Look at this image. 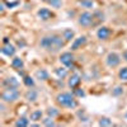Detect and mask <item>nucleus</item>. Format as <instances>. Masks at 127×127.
Segmentation results:
<instances>
[{"label":"nucleus","instance_id":"1","mask_svg":"<svg viewBox=\"0 0 127 127\" xmlns=\"http://www.w3.org/2000/svg\"><path fill=\"white\" fill-rule=\"evenodd\" d=\"M76 97L74 95V93H70V92H61L59 93L56 97H55V100L56 103L62 108H67V109H75L79 103L78 100L75 99Z\"/></svg>","mask_w":127,"mask_h":127},{"label":"nucleus","instance_id":"2","mask_svg":"<svg viewBox=\"0 0 127 127\" xmlns=\"http://www.w3.org/2000/svg\"><path fill=\"white\" fill-rule=\"evenodd\" d=\"M19 97L20 92L18 90V88H4L1 94H0L1 102L4 103H14L19 99Z\"/></svg>","mask_w":127,"mask_h":127},{"label":"nucleus","instance_id":"3","mask_svg":"<svg viewBox=\"0 0 127 127\" xmlns=\"http://www.w3.org/2000/svg\"><path fill=\"white\" fill-rule=\"evenodd\" d=\"M121 60H122V56L118 54V52H114V51H111L105 55V59H104V62L109 69H114V67H118L120 64H121Z\"/></svg>","mask_w":127,"mask_h":127},{"label":"nucleus","instance_id":"4","mask_svg":"<svg viewBox=\"0 0 127 127\" xmlns=\"http://www.w3.org/2000/svg\"><path fill=\"white\" fill-rule=\"evenodd\" d=\"M59 61L62 66H65L67 69H72L74 65H75V56H74V52L72 51L62 52L59 56Z\"/></svg>","mask_w":127,"mask_h":127},{"label":"nucleus","instance_id":"5","mask_svg":"<svg viewBox=\"0 0 127 127\" xmlns=\"http://www.w3.org/2000/svg\"><path fill=\"white\" fill-rule=\"evenodd\" d=\"M65 43H66V41H65V38H64L62 36L52 34V43H51V48H50L48 52H51V54H56V52H59L61 48H64Z\"/></svg>","mask_w":127,"mask_h":127},{"label":"nucleus","instance_id":"6","mask_svg":"<svg viewBox=\"0 0 127 127\" xmlns=\"http://www.w3.org/2000/svg\"><path fill=\"white\" fill-rule=\"evenodd\" d=\"M94 22V14L85 10L78 17V24L81 27H90Z\"/></svg>","mask_w":127,"mask_h":127},{"label":"nucleus","instance_id":"7","mask_svg":"<svg viewBox=\"0 0 127 127\" xmlns=\"http://www.w3.org/2000/svg\"><path fill=\"white\" fill-rule=\"evenodd\" d=\"M87 42H88V38L87 36H80V37H76V38H74V41L71 42V47L70 50L72 52H75L78 50H80L81 47H84L87 45Z\"/></svg>","mask_w":127,"mask_h":127},{"label":"nucleus","instance_id":"8","mask_svg":"<svg viewBox=\"0 0 127 127\" xmlns=\"http://www.w3.org/2000/svg\"><path fill=\"white\" fill-rule=\"evenodd\" d=\"M80 83H81V75L78 74V72H74L67 79V88L75 89V88H78L80 85Z\"/></svg>","mask_w":127,"mask_h":127},{"label":"nucleus","instance_id":"9","mask_svg":"<svg viewBox=\"0 0 127 127\" xmlns=\"http://www.w3.org/2000/svg\"><path fill=\"white\" fill-rule=\"evenodd\" d=\"M111 34H112V31L105 26H100L97 31V38L99 41H107L111 37Z\"/></svg>","mask_w":127,"mask_h":127},{"label":"nucleus","instance_id":"10","mask_svg":"<svg viewBox=\"0 0 127 127\" xmlns=\"http://www.w3.org/2000/svg\"><path fill=\"white\" fill-rule=\"evenodd\" d=\"M17 52V47L13 45V43H4L3 47H1V54L6 57H13Z\"/></svg>","mask_w":127,"mask_h":127},{"label":"nucleus","instance_id":"11","mask_svg":"<svg viewBox=\"0 0 127 127\" xmlns=\"http://www.w3.org/2000/svg\"><path fill=\"white\" fill-rule=\"evenodd\" d=\"M37 17L41 20H50L54 18V13L51 12L48 8H41L37 10Z\"/></svg>","mask_w":127,"mask_h":127},{"label":"nucleus","instance_id":"12","mask_svg":"<svg viewBox=\"0 0 127 127\" xmlns=\"http://www.w3.org/2000/svg\"><path fill=\"white\" fill-rule=\"evenodd\" d=\"M3 88H18L19 87V81L15 76H8L1 81Z\"/></svg>","mask_w":127,"mask_h":127},{"label":"nucleus","instance_id":"13","mask_svg":"<svg viewBox=\"0 0 127 127\" xmlns=\"http://www.w3.org/2000/svg\"><path fill=\"white\" fill-rule=\"evenodd\" d=\"M51 43H52V34H47V36H43L41 39H39V47L45 51H50L51 48Z\"/></svg>","mask_w":127,"mask_h":127},{"label":"nucleus","instance_id":"14","mask_svg":"<svg viewBox=\"0 0 127 127\" xmlns=\"http://www.w3.org/2000/svg\"><path fill=\"white\" fill-rule=\"evenodd\" d=\"M24 99L29 103H33L38 99V92L34 90L33 88H28V90L24 93Z\"/></svg>","mask_w":127,"mask_h":127},{"label":"nucleus","instance_id":"15","mask_svg":"<svg viewBox=\"0 0 127 127\" xmlns=\"http://www.w3.org/2000/svg\"><path fill=\"white\" fill-rule=\"evenodd\" d=\"M34 78L39 81H47L50 79V72L46 69H38L34 72Z\"/></svg>","mask_w":127,"mask_h":127},{"label":"nucleus","instance_id":"16","mask_svg":"<svg viewBox=\"0 0 127 127\" xmlns=\"http://www.w3.org/2000/svg\"><path fill=\"white\" fill-rule=\"evenodd\" d=\"M54 74L57 76V79L64 80V79H66V78H67L69 71H67V67H65V66H60V67H55Z\"/></svg>","mask_w":127,"mask_h":127},{"label":"nucleus","instance_id":"17","mask_svg":"<svg viewBox=\"0 0 127 127\" xmlns=\"http://www.w3.org/2000/svg\"><path fill=\"white\" fill-rule=\"evenodd\" d=\"M10 66H12L13 69H15V70H20V69L24 67V61H23L22 57L14 56L12 59V61H10Z\"/></svg>","mask_w":127,"mask_h":127},{"label":"nucleus","instance_id":"18","mask_svg":"<svg viewBox=\"0 0 127 127\" xmlns=\"http://www.w3.org/2000/svg\"><path fill=\"white\" fill-rule=\"evenodd\" d=\"M42 118H43V112H42L41 109H34L29 114L31 122H38V121H42Z\"/></svg>","mask_w":127,"mask_h":127},{"label":"nucleus","instance_id":"19","mask_svg":"<svg viewBox=\"0 0 127 127\" xmlns=\"http://www.w3.org/2000/svg\"><path fill=\"white\" fill-rule=\"evenodd\" d=\"M62 37L65 38L66 42H71V41H74V38H75V32H74L71 28H66L62 32Z\"/></svg>","mask_w":127,"mask_h":127},{"label":"nucleus","instance_id":"20","mask_svg":"<svg viewBox=\"0 0 127 127\" xmlns=\"http://www.w3.org/2000/svg\"><path fill=\"white\" fill-rule=\"evenodd\" d=\"M29 121H31L29 118H27V117H24V116H22V117H19L18 120H15L14 126H15V127H28V126L31 125Z\"/></svg>","mask_w":127,"mask_h":127},{"label":"nucleus","instance_id":"21","mask_svg":"<svg viewBox=\"0 0 127 127\" xmlns=\"http://www.w3.org/2000/svg\"><path fill=\"white\" fill-rule=\"evenodd\" d=\"M34 79H36V78H33V76L24 75V76H23V84H24L27 88H34V85H36Z\"/></svg>","mask_w":127,"mask_h":127},{"label":"nucleus","instance_id":"22","mask_svg":"<svg viewBox=\"0 0 127 127\" xmlns=\"http://www.w3.org/2000/svg\"><path fill=\"white\" fill-rule=\"evenodd\" d=\"M117 76L121 81H127V66H122L118 69Z\"/></svg>","mask_w":127,"mask_h":127},{"label":"nucleus","instance_id":"23","mask_svg":"<svg viewBox=\"0 0 127 127\" xmlns=\"http://www.w3.org/2000/svg\"><path fill=\"white\" fill-rule=\"evenodd\" d=\"M46 114L50 116V117H52V118H56L60 114V109H57L56 107H48L46 109Z\"/></svg>","mask_w":127,"mask_h":127},{"label":"nucleus","instance_id":"24","mask_svg":"<svg viewBox=\"0 0 127 127\" xmlns=\"http://www.w3.org/2000/svg\"><path fill=\"white\" fill-rule=\"evenodd\" d=\"M125 94V88L121 87V85H117L112 89V95L113 97H121V95Z\"/></svg>","mask_w":127,"mask_h":127},{"label":"nucleus","instance_id":"25","mask_svg":"<svg viewBox=\"0 0 127 127\" xmlns=\"http://www.w3.org/2000/svg\"><path fill=\"white\" fill-rule=\"evenodd\" d=\"M98 126H103V127H107V126H113V122L111 118L108 117H100L98 121Z\"/></svg>","mask_w":127,"mask_h":127},{"label":"nucleus","instance_id":"26","mask_svg":"<svg viewBox=\"0 0 127 127\" xmlns=\"http://www.w3.org/2000/svg\"><path fill=\"white\" fill-rule=\"evenodd\" d=\"M72 93H74V95H75L76 98H84V97L87 95L85 90H84L83 88H80V87H78V88H75V89H72Z\"/></svg>","mask_w":127,"mask_h":127},{"label":"nucleus","instance_id":"27","mask_svg":"<svg viewBox=\"0 0 127 127\" xmlns=\"http://www.w3.org/2000/svg\"><path fill=\"white\" fill-rule=\"evenodd\" d=\"M80 5L84 9H93L94 8V0H80Z\"/></svg>","mask_w":127,"mask_h":127},{"label":"nucleus","instance_id":"28","mask_svg":"<svg viewBox=\"0 0 127 127\" xmlns=\"http://www.w3.org/2000/svg\"><path fill=\"white\" fill-rule=\"evenodd\" d=\"M54 120H55V118H52V117H50V116H47V117L42 118V125H43V126H47V127L56 126V123H55Z\"/></svg>","mask_w":127,"mask_h":127},{"label":"nucleus","instance_id":"29","mask_svg":"<svg viewBox=\"0 0 127 127\" xmlns=\"http://www.w3.org/2000/svg\"><path fill=\"white\" fill-rule=\"evenodd\" d=\"M46 1L48 3V5H51L52 8H56V9L61 8L62 5V0H46Z\"/></svg>","mask_w":127,"mask_h":127},{"label":"nucleus","instance_id":"30","mask_svg":"<svg viewBox=\"0 0 127 127\" xmlns=\"http://www.w3.org/2000/svg\"><path fill=\"white\" fill-rule=\"evenodd\" d=\"M78 117H79V120L80 121H83V122H87L88 120H89V117H88V114L85 113V112H84V111H79L78 113Z\"/></svg>","mask_w":127,"mask_h":127},{"label":"nucleus","instance_id":"31","mask_svg":"<svg viewBox=\"0 0 127 127\" xmlns=\"http://www.w3.org/2000/svg\"><path fill=\"white\" fill-rule=\"evenodd\" d=\"M19 4V1H14V3H6V6L9 8V9H13L14 6H17Z\"/></svg>","mask_w":127,"mask_h":127},{"label":"nucleus","instance_id":"32","mask_svg":"<svg viewBox=\"0 0 127 127\" xmlns=\"http://www.w3.org/2000/svg\"><path fill=\"white\" fill-rule=\"evenodd\" d=\"M122 60L127 62V50H125V51L122 52Z\"/></svg>","mask_w":127,"mask_h":127},{"label":"nucleus","instance_id":"33","mask_svg":"<svg viewBox=\"0 0 127 127\" xmlns=\"http://www.w3.org/2000/svg\"><path fill=\"white\" fill-rule=\"evenodd\" d=\"M9 42H10L9 38H8V37H4V43H9Z\"/></svg>","mask_w":127,"mask_h":127},{"label":"nucleus","instance_id":"34","mask_svg":"<svg viewBox=\"0 0 127 127\" xmlns=\"http://www.w3.org/2000/svg\"><path fill=\"white\" fill-rule=\"evenodd\" d=\"M123 118H125V121H127V112H125V114H123Z\"/></svg>","mask_w":127,"mask_h":127},{"label":"nucleus","instance_id":"35","mask_svg":"<svg viewBox=\"0 0 127 127\" xmlns=\"http://www.w3.org/2000/svg\"><path fill=\"white\" fill-rule=\"evenodd\" d=\"M45 1H46V0H45Z\"/></svg>","mask_w":127,"mask_h":127}]
</instances>
